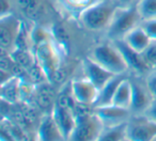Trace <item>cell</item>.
I'll use <instances>...</instances> for the list:
<instances>
[{"mask_svg":"<svg viewBox=\"0 0 156 141\" xmlns=\"http://www.w3.org/2000/svg\"><path fill=\"white\" fill-rule=\"evenodd\" d=\"M154 98L144 83L132 80V100L129 110L132 115H144Z\"/></svg>","mask_w":156,"mask_h":141,"instance_id":"obj_11","label":"cell"},{"mask_svg":"<svg viewBox=\"0 0 156 141\" xmlns=\"http://www.w3.org/2000/svg\"></svg>","mask_w":156,"mask_h":141,"instance_id":"obj_29","label":"cell"},{"mask_svg":"<svg viewBox=\"0 0 156 141\" xmlns=\"http://www.w3.org/2000/svg\"><path fill=\"white\" fill-rule=\"evenodd\" d=\"M56 1L58 7L66 15L79 19L83 12L103 0H56Z\"/></svg>","mask_w":156,"mask_h":141,"instance_id":"obj_14","label":"cell"},{"mask_svg":"<svg viewBox=\"0 0 156 141\" xmlns=\"http://www.w3.org/2000/svg\"><path fill=\"white\" fill-rule=\"evenodd\" d=\"M100 140H127V122L119 125L104 127Z\"/></svg>","mask_w":156,"mask_h":141,"instance_id":"obj_20","label":"cell"},{"mask_svg":"<svg viewBox=\"0 0 156 141\" xmlns=\"http://www.w3.org/2000/svg\"><path fill=\"white\" fill-rule=\"evenodd\" d=\"M92 108H93L94 113L98 115V119L103 123L104 127L126 123L133 115L128 108L115 106L113 104L92 107Z\"/></svg>","mask_w":156,"mask_h":141,"instance_id":"obj_10","label":"cell"},{"mask_svg":"<svg viewBox=\"0 0 156 141\" xmlns=\"http://www.w3.org/2000/svg\"><path fill=\"white\" fill-rule=\"evenodd\" d=\"M113 43L121 50L122 55H123L124 59H125L126 63L128 65L129 71H134V72L138 73L139 75H144V76H147L152 71L149 65L147 64V62L144 61L141 52H138L135 49H133V48H130L122 40L121 41H115Z\"/></svg>","mask_w":156,"mask_h":141,"instance_id":"obj_12","label":"cell"},{"mask_svg":"<svg viewBox=\"0 0 156 141\" xmlns=\"http://www.w3.org/2000/svg\"><path fill=\"white\" fill-rule=\"evenodd\" d=\"M20 81H22L20 77L13 76L5 83H1L0 94L2 102L13 105L20 100Z\"/></svg>","mask_w":156,"mask_h":141,"instance_id":"obj_18","label":"cell"},{"mask_svg":"<svg viewBox=\"0 0 156 141\" xmlns=\"http://www.w3.org/2000/svg\"><path fill=\"white\" fill-rule=\"evenodd\" d=\"M140 25L150 37V39L153 42H156V17L142 20Z\"/></svg>","mask_w":156,"mask_h":141,"instance_id":"obj_24","label":"cell"},{"mask_svg":"<svg viewBox=\"0 0 156 141\" xmlns=\"http://www.w3.org/2000/svg\"><path fill=\"white\" fill-rule=\"evenodd\" d=\"M89 57L115 75H126L129 71L121 50L111 41L98 45Z\"/></svg>","mask_w":156,"mask_h":141,"instance_id":"obj_3","label":"cell"},{"mask_svg":"<svg viewBox=\"0 0 156 141\" xmlns=\"http://www.w3.org/2000/svg\"><path fill=\"white\" fill-rule=\"evenodd\" d=\"M143 56V59L147 62V64L150 66L151 69H156V42H152L147 49L143 52H141Z\"/></svg>","mask_w":156,"mask_h":141,"instance_id":"obj_23","label":"cell"},{"mask_svg":"<svg viewBox=\"0 0 156 141\" xmlns=\"http://www.w3.org/2000/svg\"><path fill=\"white\" fill-rule=\"evenodd\" d=\"M71 94L77 105L83 107H93L98 98V89L91 81L83 77L72 80Z\"/></svg>","mask_w":156,"mask_h":141,"instance_id":"obj_9","label":"cell"},{"mask_svg":"<svg viewBox=\"0 0 156 141\" xmlns=\"http://www.w3.org/2000/svg\"><path fill=\"white\" fill-rule=\"evenodd\" d=\"M145 86L147 87L154 100H156V69H152L145 76Z\"/></svg>","mask_w":156,"mask_h":141,"instance_id":"obj_25","label":"cell"},{"mask_svg":"<svg viewBox=\"0 0 156 141\" xmlns=\"http://www.w3.org/2000/svg\"><path fill=\"white\" fill-rule=\"evenodd\" d=\"M124 77H126V75H115L112 78L109 79L98 90V98H96L93 107L112 104V100H113V96H115V91H117V88L119 87L120 83L123 80Z\"/></svg>","mask_w":156,"mask_h":141,"instance_id":"obj_16","label":"cell"},{"mask_svg":"<svg viewBox=\"0 0 156 141\" xmlns=\"http://www.w3.org/2000/svg\"><path fill=\"white\" fill-rule=\"evenodd\" d=\"M122 41H124L130 48L138 52H143L147 49V46L153 42L147 34L144 29L141 27V25L129 31Z\"/></svg>","mask_w":156,"mask_h":141,"instance_id":"obj_17","label":"cell"},{"mask_svg":"<svg viewBox=\"0 0 156 141\" xmlns=\"http://www.w3.org/2000/svg\"><path fill=\"white\" fill-rule=\"evenodd\" d=\"M14 0H0L1 2V16H5L7 14L12 13V5Z\"/></svg>","mask_w":156,"mask_h":141,"instance_id":"obj_27","label":"cell"},{"mask_svg":"<svg viewBox=\"0 0 156 141\" xmlns=\"http://www.w3.org/2000/svg\"><path fill=\"white\" fill-rule=\"evenodd\" d=\"M37 138L39 140H64L51 112L42 118L37 128Z\"/></svg>","mask_w":156,"mask_h":141,"instance_id":"obj_15","label":"cell"},{"mask_svg":"<svg viewBox=\"0 0 156 141\" xmlns=\"http://www.w3.org/2000/svg\"><path fill=\"white\" fill-rule=\"evenodd\" d=\"M136 7L142 20L156 17V0H140Z\"/></svg>","mask_w":156,"mask_h":141,"instance_id":"obj_21","label":"cell"},{"mask_svg":"<svg viewBox=\"0 0 156 141\" xmlns=\"http://www.w3.org/2000/svg\"><path fill=\"white\" fill-rule=\"evenodd\" d=\"M18 7L28 16L34 17L43 8V0H15Z\"/></svg>","mask_w":156,"mask_h":141,"instance_id":"obj_22","label":"cell"},{"mask_svg":"<svg viewBox=\"0 0 156 141\" xmlns=\"http://www.w3.org/2000/svg\"><path fill=\"white\" fill-rule=\"evenodd\" d=\"M144 115H149L150 118H152V119L155 120V121H156V100H153L152 105L150 106V108L147 109V112H145Z\"/></svg>","mask_w":156,"mask_h":141,"instance_id":"obj_28","label":"cell"},{"mask_svg":"<svg viewBox=\"0 0 156 141\" xmlns=\"http://www.w3.org/2000/svg\"><path fill=\"white\" fill-rule=\"evenodd\" d=\"M76 107L77 104L73 96L60 95L55 102L51 115L60 129L64 140H69L76 125Z\"/></svg>","mask_w":156,"mask_h":141,"instance_id":"obj_5","label":"cell"},{"mask_svg":"<svg viewBox=\"0 0 156 141\" xmlns=\"http://www.w3.org/2000/svg\"><path fill=\"white\" fill-rule=\"evenodd\" d=\"M117 8H130L136 7L140 0H111Z\"/></svg>","mask_w":156,"mask_h":141,"instance_id":"obj_26","label":"cell"},{"mask_svg":"<svg viewBox=\"0 0 156 141\" xmlns=\"http://www.w3.org/2000/svg\"><path fill=\"white\" fill-rule=\"evenodd\" d=\"M127 140H156V121L147 115H133L127 122Z\"/></svg>","mask_w":156,"mask_h":141,"instance_id":"obj_8","label":"cell"},{"mask_svg":"<svg viewBox=\"0 0 156 141\" xmlns=\"http://www.w3.org/2000/svg\"><path fill=\"white\" fill-rule=\"evenodd\" d=\"M115 10L117 7L111 0H103L83 12L79 20L83 26L90 31H106Z\"/></svg>","mask_w":156,"mask_h":141,"instance_id":"obj_6","label":"cell"},{"mask_svg":"<svg viewBox=\"0 0 156 141\" xmlns=\"http://www.w3.org/2000/svg\"><path fill=\"white\" fill-rule=\"evenodd\" d=\"M81 107L80 105H78V109L76 107V125L69 140H100L104 125L94 113L92 107L86 109Z\"/></svg>","mask_w":156,"mask_h":141,"instance_id":"obj_1","label":"cell"},{"mask_svg":"<svg viewBox=\"0 0 156 141\" xmlns=\"http://www.w3.org/2000/svg\"><path fill=\"white\" fill-rule=\"evenodd\" d=\"M130 100H132V79L126 76L124 77L123 80L120 83L119 87L117 88V91H115L112 100V104L115 106L129 109Z\"/></svg>","mask_w":156,"mask_h":141,"instance_id":"obj_19","label":"cell"},{"mask_svg":"<svg viewBox=\"0 0 156 141\" xmlns=\"http://www.w3.org/2000/svg\"><path fill=\"white\" fill-rule=\"evenodd\" d=\"M33 52L47 81L56 80L61 69V55L54 40L49 37L41 42L34 46Z\"/></svg>","mask_w":156,"mask_h":141,"instance_id":"obj_4","label":"cell"},{"mask_svg":"<svg viewBox=\"0 0 156 141\" xmlns=\"http://www.w3.org/2000/svg\"><path fill=\"white\" fill-rule=\"evenodd\" d=\"M140 15L137 7L117 8L110 25L106 29V35L109 41H121L129 31L141 24Z\"/></svg>","mask_w":156,"mask_h":141,"instance_id":"obj_2","label":"cell"},{"mask_svg":"<svg viewBox=\"0 0 156 141\" xmlns=\"http://www.w3.org/2000/svg\"><path fill=\"white\" fill-rule=\"evenodd\" d=\"M23 31V24L13 13L0 17V47L1 51L12 52Z\"/></svg>","mask_w":156,"mask_h":141,"instance_id":"obj_7","label":"cell"},{"mask_svg":"<svg viewBox=\"0 0 156 141\" xmlns=\"http://www.w3.org/2000/svg\"><path fill=\"white\" fill-rule=\"evenodd\" d=\"M83 69L85 77L90 80L98 90L107 83L110 78L115 76L108 69L94 61L91 57H88L83 61Z\"/></svg>","mask_w":156,"mask_h":141,"instance_id":"obj_13","label":"cell"}]
</instances>
